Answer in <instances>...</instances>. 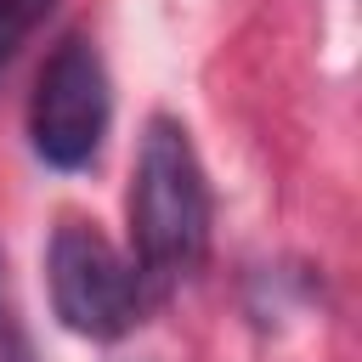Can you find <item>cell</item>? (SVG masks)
<instances>
[{
    "instance_id": "6da1fadb",
    "label": "cell",
    "mask_w": 362,
    "mask_h": 362,
    "mask_svg": "<svg viewBox=\"0 0 362 362\" xmlns=\"http://www.w3.org/2000/svg\"><path fill=\"white\" fill-rule=\"evenodd\" d=\"M209 249V181L181 119L153 113L130 170V260L153 300L181 288Z\"/></svg>"
},
{
    "instance_id": "3957f363",
    "label": "cell",
    "mask_w": 362,
    "mask_h": 362,
    "mask_svg": "<svg viewBox=\"0 0 362 362\" xmlns=\"http://www.w3.org/2000/svg\"><path fill=\"white\" fill-rule=\"evenodd\" d=\"M113 119V90H107V68L96 57V45L85 34H68L28 96V141L51 170H85L107 136Z\"/></svg>"
},
{
    "instance_id": "277c9868",
    "label": "cell",
    "mask_w": 362,
    "mask_h": 362,
    "mask_svg": "<svg viewBox=\"0 0 362 362\" xmlns=\"http://www.w3.org/2000/svg\"><path fill=\"white\" fill-rule=\"evenodd\" d=\"M57 0H0V68L28 45V34L51 17Z\"/></svg>"
},
{
    "instance_id": "7a4b0ae2",
    "label": "cell",
    "mask_w": 362,
    "mask_h": 362,
    "mask_svg": "<svg viewBox=\"0 0 362 362\" xmlns=\"http://www.w3.org/2000/svg\"><path fill=\"white\" fill-rule=\"evenodd\" d=\"M45 288L51 311L79 339H124L147 311V283L136 260L90 221H62L45 249Z\"/></svg>"
}]
</instances>
